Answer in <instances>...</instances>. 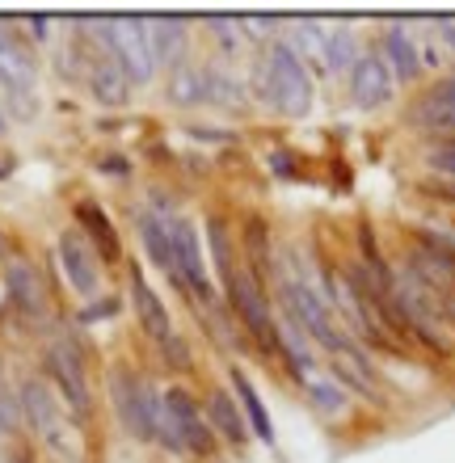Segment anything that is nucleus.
I'll use <instances>...</instances> for the list:
<instances>
[{
  "label": "nucleus",
  "instance_id": "6e6552de",
  "mask_svg": "<svg viewBox=\"0 0 455 463\" xmlns=\"http://www.w3.org/2000/svg\"><path fill=\"white\" fill-rule=\"evenodd\" d=\"M17 401H22L25 421L38 430V439L51 442L55 451H72V442H68V421H63L60 404H55V396H51V388L43 379H25Z\"/></svg>",
  "mask_w": 455,
  "mask_h": 463
},
{
  "label": "nucleus",
  "instance_id": "c756f323",
  "mask_svg": "<svg viewBox=\"0 0 455 463\" xmlns=\"http://www.w3.org/2000/svg\"><path fill=\"white\" fill-rule=\"evenodd\" d=\"M291 34L304 43L308 55H325V30H320L317 22H296V25H291Z\"/></svg>",
  "mask_w": 455,
  "mask_h": 463
},
{
  "label": "nucleus",
  "instance_id": "4be33fe9",
  "mask_svg": "<svg viewBox=\"0 0 455 463\" xmlns=\"http://www.w3.org/2000/svg\"><path fill=\"white\" fill-rule=\"evenodd\" d=\"M148 34H152V55H156V63L182 60V51H185V22L182 17H152Z\"/></svg>",
  "mask_w": 455,
  "mask_h": 463
},
{
  "label": "nucleus",
  "instance_id": "393cba45",
  "mask_svg": "<svg viewBox=\"0 0 455 463\" xmlns=\"http://www.w3.org/2000/svg\"><path fill=\"white\" fill-rule=\"evenodd\" d=\"M81 215V228L89 232L85 241L98 249L101 257H118V236H114V228H110V220L101 215V207H93V203H85V207L76 211Z\"/></svg>",
  "mask_w": 455,
  "mask_h": 463
},
{
  "label": "nucleus",
  "instance_id": "a211bd4d",
  "mask_svg": "<svg viewBox=\"0 0 455 463\" xmlns=\"http://www.w3.org/2000/svg\"><path fill=\"white\" fill-rule=\"evenodd\" d=\"M413 122L455 135V76H451V80H443V85H434L431 93L413 106Z\"/></svg>",
  "mask_w": 455,
  "mask_h": 463
},
{
  "label": "nucleus",
  "instance_id": "c85d7f7f",
  "mask_svg": "<svg viewBox=\"0 0 455 463\" xmlns=\"http://www.w3.org/2000/svg\"><path fill=\"white\" fill-rule=\"evenodd\" d=\"M426 165H431L434 173H443V182H455V139L434 147L431 156H426Z\"/></svg>",
  "mask_w": 455,
  "mask_h": 463
},
{
  "label": "nucleus",
  "instance_id": "2eb2a0df",
  "mask_svg": "<svg viewBox=\"0 0 455 463\" xmlns=\"http://www.w3.org/2000/svg\"><path fill=\"white\" fill-rule=\"evenodd\" d=\"M131 307H136V320L144 325V333H148L152 342H169L173 337V320L169 312H165V304H160V295L152 291V282L144 279V269H131Z\"/></svg>",
  "mask_w": 455,
  "mask_h": 463
},
{
  "label": "nucleus",
  "instance_id": "423d86ee",
  "mask_svg": "<svg viewBox=\"0 0 455 463\" xmlns=\"http://www.w3.org/2000/svg\"><path fill=\"white\" fill-rule=\"evenodd\" d=\"M47 375H51V383L60 388L63 401H68V409L76 413V421H85L93 401H89V375H85L81 354H76L68 342L47 345Z\"/></svg>",
  "mask_w": 455,
  "mask_h": 463
},
{
  "label": "nucleus",
  "instance_id": "7ed1b4c3",
  "mask_svg": "<svg viewBox=\"0 0 455 463\" xmlns=\"http://www.w3.org/2000/svg\"><path fill=\"white\" fill-rule=\"evenodd\" d=\"M283 312L329 354L337 350V345H346L342 329L333 325V307H325V299H320L304 279H283Z\"/></svg>",
  "mask_w": 455,
  "mask_h": 463
},
{
  "label": "nucleus",
  "instance_id": "f257e3e1",
  "mask_svg": "<svg viewBox=\"0 0 455 463\" xmlns=\"http://www.w3.org/2000/svg\"><path fill=\"white\" fill-rule=\"evenodd\" d=\"M253 80H261V98L270 101L279 114L304 118V114L312 110V80H308V68L296 47L274 43V47L266 51L261 68H253Z\"/></svg>",
  "mask_w": 455,
  "mask_h": 463
},
{
  "label": "nucleus",
  "instance_id": "72a5a7b5",
  "mask_svg": "<svg viewBox=\"0 0 455 463\" xmlns=\"http://www.w3.org/2000/svg\"><path fill=\"white\" fill-rule=\"evenodd\" d=\"M30 30H34L38 38H43V34H47V17H34V22H30Z\"/></svg>",
  "mask_w": 455,
  "mask_h": 463
},
{
  "label": "nucleus",
  "instance_id": "473e14b6",
  "mask_svg": "<svg viewBox=\"0 0 455 463\" xmlns=\"http://www.w3.org/2000/svg\"><path fill=\"white\" fill-rule=\"evenodd\" d=\"M439 34H443V43L455 51V22H443V25H439Z\"/></svg>",
  "mask_w": 455,
  "mask_h": 463
},
{
  "label": "nucleus",
  "instance_id": "9d476101",
  "mask_svg": "<svg viewBox=\"0 0 455 463\" xmlns=\"http://www.w3.org/2000/svg\"><path fill=\"white\" fill-rule=\"evenodd\" d=\"M0 85L25 106H34V85H38V63L17 34L0 30Z\"/></svg>",
  "mask_w": 455,
  "mask_h": 463
},
{
  "label": "nucleus",
  "instance_id": "2f4dec72",
  "mask_svg": "<svg viewBox=\"0 0 455 463\" xmlns=\"http://www.w3.org/2000/svg\"><path fill=\"white\" fill-rule=\"evenodd\" d=\"M110 312H114V299H101V304L85 307V312H81V320H85V325H89V320H106Z\"/></svg>",
  "mask_w": 455,
  "mask_h": 463
},
{
  "label": "nucleus",
  "instance_id": "6ab92c4d",
  "mask_svg": "<svg viewBox=\"0 0 455 463\" xmlns=\"http://www.w3.org/2000/svg\"><path fill=\"white\" fill-rule=\"evenodd\" d=\"M207 426L215 430V434H223V439L232 442V447H241V442L249 439V426H245V413L236 409V401L228 396L223 388H215L207 396Z\"/></svg>",
  "mask_w": 455,
  "mask_h": 463
},
{
  "label": "nucleus",
  "instance_id": "b1692460",
  "mask_svg": "<svg viewBox=\"0 0 455 463\" xmlns=\"http://www.w3.org/2000/svg\"><path fill=\"white\" fill-rule=\"evenodd\" d=\"M169 101L173 106H203V101H207V76H203V68L177 63V68H173V80H169Z\"/></svg>",
  "mask_w": 455,
  "mask_h": 463
},
{
  "label": "nucleus",
  "instance_id": "4468645a",
  "mask_svg": "<svg viewBox=\"0 0 455 463\" xmlns=\"http://www.w3.org/2000/svg\"><path fill=\"white\" fill-rule=\"evenodd\" d=\"M329 366H333V379H337L342 388L358 392V396H367V401H384V392H380V375H375V366H371V358H367L363 350H355L350 342L337 345V350L329 354Z\"/></svg>",
  "mask_w": 455,
  "mask_h": 463
},
{
  "label": "nucleus",
  "instance_id": "f3484780",
  "mask_svg": "<svg viewBox=\"0 0 455 463\" xmlns=\"http://www.w3.org/2000/svg\"><path fill=\"white\" fill-rule=\"evenodd\" d=\"M89 89H93V98H98L101 106H123L127 101L131 80H127V72L118 68V60H114L110 51L93 60V68H89Z\"/></svg>",
  "mask_w": 455,
  "mask_h": 463
},
{
  "label": "nucleus",
  "instance_id": "39448f33",
  "mask_svg": "<svg viewBox=\"0 0 455 463\" xmlns=\"http://www.w3.org/2000/svg\"><path fill=\"white\" fill-rule=\"evenodd\" d=\"M173 232V287H182L185 295H194L207 304L211 299V279H207V266H203V244H198V228L190 220H169Z\"/></svg>",
  "mask_w": 455,
  "mask_h": 463
},
{
  "label": "nucleus",
  "instance_id": "20e7f679",
  "mask_svg": "<svg viewBox=\"0 0 455 463\" xmlns=\"http://www.w3.org/2000/svg\"><path fill=\"white\" fill-rule=\"evenodd\" d=\"M110 55L127 72L131 85H148L156 76V55H152L148 17H114L110 22Z\"/></svg>",
  "mask_w": 455,
  "mask_h": 463
},
{
  "label": "nucleus",
  "instance_id": "0eeeda50",
  "mask_svg": "<svg viewBox=\"0 0 455 463\" xmlns=\"http://www.w3.org/2000/svg\"><path fill=\"white\" fill-rule=\"evenodd\" d=\"M223 287H228V304L236 307V317L245 320V329L253 333V337H261L266 350H274V342H279V337H274V317H270V307H266V299H261L253 274L236 266L232 274L223 279Z\"/></svg>",
  "mask_w": 455,
  "mask_h": 463
},
{
  "label": "nucleus",
  "instance_id": "bb28decb",
  "mask_svg": "<svg viewBox=\"0 0 455 463\" xmlns=\"http://www.w3.org/2000/svg\"><path fill=\"white\" fill-rule=\"evenodd\" d=\"M203 76H207V101L228 106V110H241V106H245V93L236 85V76L220 72V68H203Z\"/></svg>",
  "mask_w": 455,
  "mask_h": 463
},
{
  "label": "nucleus",
  "instance_id": "aec40b11",
  "mask_svg": "<svg viewBox=\"0 0 455 463\" xmlns=\"http://www.w3.org/2000/svg\"><path fill=\"white\" fill-rule=\"evenodd\" d=\"M139 236H144V253H148L152 266H160L165 274H177V266H173V232H169V220L165 215H144L139 220Z\"/></svg>",
  "mask_w": 455,
  "mask_h": 463
},
{
  "label": "nucleus",
  "instance_id": "dca6fc26",
  "mask_svg": "<svg viewBox=\"0 0 455 463\" xmlns=\"http://www.w3.org/2000/svg\"><path fill=\"white\" fill-rule=\"evenodd\" d=\"M384 68L393 72V80H401V85H413L422 76V55H418V43L401 30V25H393L388 34H384Z\"/></svg>",
  "mask_w": 455,
  "mask_h": 463
},
{
  "label": "nucleus",
  "instance_id": "f704fd0d",
  "mask_svg": "<svg viewBox=\"0 0 455 463\" xmlns=\"http://www.w3.org/2000/svg\"><path fill=\"white\" fill-rule=\"evenodd\" d=\"M447 312H451V317H455V295H447Z\"/></svg>",
  "mask_w": 455,
  "mask_h": 463
},
{
  "label": "nucleus",
  "instance_id": "ddd939ff",
  "mask_svg": "<svg viewBox=\"0 0 455 463\" xmlns=\"http://www.w3.org/2000/svg\"><path fill=\"white\" fill-rule=\"evenodd\" d=\"M350 98L358 110H380L393 101V72L384 68L380 55H358L350 68Z\"/></svg>",
  "mask_w": 455,
  "mask_h": 463
},
{
  "label": "nucleus",
  "instance_id": "1a4fd4ad",
  "mask_svg": "<svg viewBox=\"0 0 455 463\" xmlns=\"http://www.w3.org/2000/svg\"><path fill=\"white\" fill-rule=\"evenodd\" d=\"M165 409H169V421H173V430H177L182 451H190V455H211L215 451V430L207 426L203 409L190 401V392L169 388L165 392Z\"/></svg>",
  "mask_w": 455,
  "mask_h": 463
},
{
  "label": "nucleus",
  "instance_id": "c9c22d12",
  "mask_svg": "<svg viewBox=\"0 0 455 463\" xmlns=\"http://www.w3.org/2000/svg\"><path fill=\"white\" fill-rule=\"evenodd\" d=\"M0 131H5V114H0Z\"/></svg>",
  "mask_w": 455,
  "mask_h": 463
},
{
  "label": "nucleus",
  "instance_id": "f8f14e48",
  "mask_svg": "<svg viewBox=\"0 0 455 463\" xmlns=\"http://www.w3.org/2000/svg\"><path fill=\"white\" fill-rule=\"evenodd\" d=\"M5 291H9V304L13 312L30 325L47 317V291H43V279H38V269L25 261V257H13L9 266H5Z\"/></svg>",
  "mask_w": 455,
  "mask_h": 463
},
{
  "label": "nucleus",
  "instance_id": "a878e982",
  "mask_svg": "<svg viewBox=\"0 0 455 463\" xmlns=\"http://www.w3.org/2000/svg\"><path fill=\"white\" fill-rule=\"evenodd\" d=\"M304 388H308V401L317 404L325 417H337L346 409V388L333 375H312L304 379Z\"/></svg>",
  "mask_w": 455,
  "mask_h": 463
},
{
  "label": "nucleus",
  "instance_id": "5701e85b",
  "mask_svg": "<svg viewBox=\"0 0 455 463\" xmlns=\"http://www.w3.org/2000/svg\"><path fill=\"white\" fill-rule=\"evenodd\" d=\"M320 63H325L329 72H350L358 63L355 30H350V25H333L329 34H325V55H320Z\"/></svg>",
  "mask_w": 455,
  "mask_h": 463
},
{
  "label": "nucleus",
  "instance_id": "4c0bfd02",
  "mask_svg": "<svg viewBox=\"0 0 455 463\" xmlns=\"http://www.w3.org/2000/svg\"><path fill=\"white\" fill-rule=\"evenodd\" d=\"M0 173H5V169H0Z\"/></svg>",
  "mask_w": 455,
  "mask_h": 463
},
{
  "label": "nucleus",
  "instance_id": "9b49d317",
  "mask_svg": "<svg viewBox=\"0 0 455 463\" xmlns=\"http://www.w3.org/2000/svg\"><path fill=\"white\" fill-rule=\"evenodd\" d=\"M60 266L68 274V287L76 295H93L101 291V266H98V253H93V244L81 236V232H63L60 236Z\"/></svg>",
  "mask_w": 455,
  "mask_h": 463
},
{
  "label": "nucleus",
  "instance_id": "7c9ffc66",
  "mask_svg": "<svg viewBox=\"0 0 455 463\" xmlns=\"http://www.w3.org/2000/svg\"><path fill=\"white\" fill-rule=\"evenodd\" d=\"M22 401H13V396H5L0 392V430H17L22 426Z\"/></svg>",
  "mask_w": 455,
  "mask_h": 463
},
{
  "label": "nucleus",
  "instance_id": "f03ea898",
  "mask_svg": "<svg viewBox=\"0 0 455 463\" xmlns=\"http://www.w3.org/2000/svg\"><path fill=\"white\" fill-rule=\"evenodd\" d=\"M110 401H114V413H118L127 434H136L139 442H156L160 392L152 388L148 379H139L131 366H114L110 371Z\"/></svg>",
  "mask_w": 455,
  "mask_h": 463
},
{
  "label": "nucleus",
  "instance_id": "412c9836",
  "mask_svg": "<svg viewBox=\"0 0 455 463\" xmlns=\"http://www.w3.org/2000/svg\"><path fill=\"white\" fill-rule=\"evenodd\" d=\"M232 383H236V396H241V409H245V426L258 434L266 447H274V421L266 413V401L258 396V388L249 383L245 371H232Z\"/></svg>",
  "mask_w": 455,
  "mask_h": 463
},
{
  "label": "nucleus",
  "instance_id": "e433bc0d",
  "mask_svg": "<svg viewBox=\"0 0 455 463\" xmlns=\"http://www.w3.org/2000/svg\"><path fill=\"white\" fill-rule=\"evenodd\" d=\"M0 249H5V241H0Z\"/></svg>",
  "mask_w": 455,
  "mask_h": 463
},
{
  "label": "nucleus",
  "instance_id": "cd10ccee",
  "mask_svg": "<svg viewBox=\"0 0 455 463\" xmlns=\"http://www.w3.org/2000/svg\"><path fill=\"white\" fill-rule=\"evenodd\" d=\"M207 30L223 43V51H241V25H236V17H207Z\"/></svg>",
  "mask_w": 455,
  "mask_h": 463
}]
</instances>
